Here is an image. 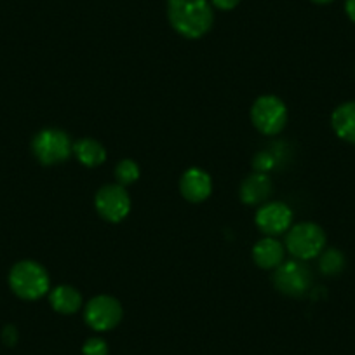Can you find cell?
I'll use <instances>...</instances> for the list:
<instances>
[{"label":"cell","mask_w":355,"mask_h":355,"mask_svg":"<svg viewBox=\"0 0 355 355\" xmlns=\"http://www.w3.org/2000/svg\"><path fill=\"white\" fill-rule=\"evenodd\" d=\"M167 19L185 39H200L213 26L214 12L207 0H167Z\"/></svg>","instance_id":"obj_1"},{"label":"cell","mask_w":355,"mask_h":355,"mask_svg":"<svg viewBox=\"0 0 355 355\" xmlns=\"http://www.w3.org/2000/svg\"><path fill=\"white\" fill-rule=\"evenodd\" d=\"M9 286L21 300H39L49 291V275L42 265L32 259L18 261L9 274Z\"/></svg>","instance_id":"obj_2"},{"label":"cell","mask_w":355,"mask_h":355,"mask_svg":"<svg viewBox=\"0 0 355 355\" xmlns=\"http://www.w3.org/2000/svg\"><path fill=\"white\" fill-rule=\"evenodd\" d=\"M326 248V234L312 221H303L286 232V249L296 259H313Z\"/></svg>","instance_id":"obj_3"},{"label":"cell","mask_w":355,"mask_h":355,"mask_svg":"<svg viewBox=\"0 0 355 355\" xmlns=\"http://www.w3.org/2000/svg\"><path fill=\"white\" fill-rule=\"evenodd\" d=\"M32 152L44 166H56L64 162L73 153V143L70 136L61 129L47 128L33 136Z\"/></svg>","instance_id":"obj_4"},{"label":"cell","mask_w":355,"mask_h":355,"mask_svg":"<svg viewBox=\"0 0 355 355\" xmlns=\"http://www.w3.org/2000/svg\"><path fill=\"white\" fill-rule=\"evenodd\" d=\"M251 121L261 135L275 136L286 128L288 108H286L284 101L281 98L272 96V94L259 96L252 103Z\"/></svg>","instance_id":"obj_5"},{"label":"cell","mask_w":355,"mask_h":355,"mask_svg":"<svg viewBox=\"0 0 355 355\" xmlns=\"http://www.w3.org/2000/svg\"><path fill=\"white\" fill-rule=\"evenodd\" d=\"M272 281L279 293L291 296V298H300L309 293L310 286H312V274L302 259L295 258L291 261H282L275 268Z\"/></svg>","instance_id":"obj_6"},{"label":"cell","mask_w":355,"mask_h":355,"mask_svg":"<svg viewBox=\"0 0 355 355\" xmlns=\"http://www.w3.org/2000/svg\"><path fill=\"white\" fill-rule=\"evenodd\" d=\"M122 315H124V310H122L119 300L108 295L94 296V298L89 300L84 309L85 324L91 329L100 331V333L117 327L122 320Z\"/></svg>","instance_id":"obj_7"},{"label":"cell","mask_w":355,"mask_h":355,"mask_svg":"<svg viewBox=\"0 0 355 355\" xmlns=\"http://www.w3.org/2000/svg\"><path fill=\"white\" fill-rule=\"evenodd\" d=\"M94 206H96L98 214L103 220L110 221V223H119L131 211V197L125 192L124 187L119 185V183H115V185H105L96 193Z\"/></svg>","instance_id":"obj_8"},{"label":"cell","mask_w":355,"mask_h":355,"mask_svg":"<svg viewBox=\"0 0 355 355\" xmlns=\"http://www.w3.org/2000/svg\"><path fill=\"white\" fill-rule=\"evenodd\" d=\"M293 211L284 202L263 204L256 213V227L268 237L286 234L291 228Z\"/></svg>","instance_id":"obj_9"},{"label":"cell","mask_w":355,"mask_h":355,"mask_svg":"<svg viewBox=\"0 0 355 355\" xmlns=\"http://www.w3.org/2000/svg\"><path fill=\"white\" fill-rule=\"evenodd\" d=\"M180 192H182L183 199L189 200V202H204L211 196V192H213L211 176L204 169L190 167V169L183 173L182 180H180Z\"/></svg>","instance_id":"obj_10"},{"label":"cell","mask_w":355,"mask_h":355,"mask_svg":"<svg viewBox=\"0 0 355 355\" xmlns=\"http://www.w3.org/2000/svg\"><path fill=\"white\" fill-rule=\"evenodd\" d=\"M274 183L266 173H254L241 185V200L245 206H259L272 196Z\"/></svg>","instance_id":"obj_11"},{"label":"cell","mask_w":355,"mask_h":355,"mask_svg":"<svg viewBox=\"0 0 355 355\" xmlns=\"http://www.w3.org/2000/svg\"><path fill=\"white\" fill-rule=\"evenodd\" d=\"M286 248L277 241L275 237H263L261 241H258L252 248V259H254L256 265L263 270H272V268H277L282 261H284Z\"/></svg>","instance_id":"obj_12"},{"label":"cell","mask_w":355,"mask_h":355,"mask_svg":"<svg viewBox=\"0 0 355 355\" xmlns=\"http://www.w3.org/2000/svg\"><path fill=\"white\" fill-rule=\"evenodd\" d=\"M331 128L338 138L355 145V101H347L334 108Z\"/></svg>","instance_id":"obj_13"},{"label":"cell","mask_w":355,"mask_h":355,"mask_svg":"<svg viewBox=\"0 0 355 355\" xmlns=\"http://www.w3.org/2000/svg\"><path fill=\"white\" fill-rule=\"evenodd\" d=\"M49 303L58 313L63 315H71L78 312L82 306V295L71 286H58L51 291Z\"/></svg>","instance_id":"obj_14"},{"label":"cell","mask_w":355,"mask_h":355,"mask_svg":"<svg viewBox=\"0 0 355 355\" xmlns=\"http://www.w3.org/2000/svg\"><path fill=\"white\" fill-rule=\"evenodd\" d=\"M73 153L85 167H98L107 160V150L93 138H82L73 143Z\"/></svg>","instance_id":"obj_15"},{"label":"cell","mask_w":355,"mask_h":355,"mask_svg":"<svg viewBox=\"0 0 355 355\" xmlns=\"http://www.w3.org/2000/svg\"><path fill=\"white\" fill-rule=\"evenodd\" d=\"M345 268V256L338 249H326L320 252L319 259V270L327 277L340 275Z\"/></svg>","instance_id":"obj_16"},{"label":"cell","mask_w":355,"mask_h":355,"mask_svg":"<svg viewBox=\"0 0 355 355\" xmlns=\"http://www.w3.org/2000/svg\"><path fill=\"white\" fill-rule=\"evenodd\" d=\"M139 178V166L131 159H124L117 164L115 167V180H117L119 185L125 187L131 185V183L138 182Z\"/></svg>","instance_id":"obj_17"},{"label":"cell","mask_w":355,"mask_h":355,"mask_svg":"<svg viewBox=\"0 0 355 355\" xmlns=\"http://www.w3.org/2000/svg\"><path fill=\"white\" fill-rule=\"evenodd\" d=\"M82 355H108V343L103 338H89V340L82 345Z\"/></svg>","instance_id":"obj_18"},{"label":"cell","mask_w":355,"mask_h":355,"mask_svg":"<svg viewBox=\"0 0 355 355\" xmlns=\"http://www.w3.org/2000/svg\"><path fill=\"white\" fill-rule=\"evenodd\" d=\"M239 2L241 0H211V4L220 11H232V9L237 8Z\"/></svg>","instance_id":"obj_19"},{"label":"cell","mask_w":355,"mask_h":355,"mask_svg":"<svg viewBox=\"0 0 355 355\" xmlns=\"http://www.w3.org/2000/svg\"><path fill=\"white\" fill-rule=\"evenodd\" d=\"M2 338H4V343L8 347H12L18 341V331H16L15 326H8L4 329V333H2Z\"/></svg>","instance_id":"obj_20"},{"label":"cell","mask_w":355,"mask_h":355,"mask_svg":"<svg viewBox=\"0 0 355 355\" xmlns=\"http://www.w3.org/2000/svg\"><path fill=\"white\" fill-rule=\"evenodd\" d=\"M345 12L355 23V0H345Z\"/></svg>","instance_id":"obj_21"},{"label":"cell","mask_w":355,"mask_h":355,"mask_svg":"<svg viewBox=\"0 0 355 355\" xmlns=\"http://www.w3.org/2000/svg\"><path fill=\"white\" fill-rule=\"evenodd\" d=\"M312 2H315V4H329L333 0H312Z\"/></svg>","instance_id":"obj_22"}]
</instances>
